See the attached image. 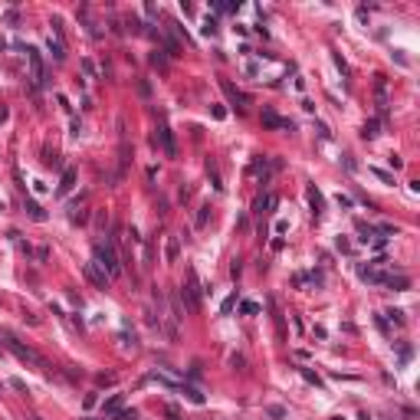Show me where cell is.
Returning a JSON list of instances; mask_svg holds the SVG:
<instances>
[{"instance_id": "cell-30", "label": "cell", "mask_w": 420, "mask_h": 420, "mask_svg": "<svg viewBox=\"0 0 420 420\" xmlns=\"http://www.w3.org/2000/svg\"><path fill=\"white\" fill-rule=\"evenodd\" d=\"M207 210H210V207H201V214H197V227H203V223H207Z\"/></svg>"}, {"instance_id": "cell-15", "label": "cell", "mask_w": 420, "mask_h": 420, "mask_svg": "<svg viewBox=\"0 0 420 420\" xmlns=\"http://www.w3.org/2000/svg\"><path fill=\"white\" fill-rule=\"evenodd\" d=\"M23 207H27V214H30L33 220H36V223H43V220H46V210H43V207H40L36 201H23Z\"/></svg>"}, {"instance_id": "cell-12", "label": "cell", "mask_w": 420, "mask_h": 420, "mask_svg": "<svg viewBox=\"0 0 420 420\" xmlns=\"http://www.w3.org/2000/svg\"><path fill=\"white\" fill-rule=\"evenodd\" d=\"M122 401H125V394H112L109 401L102 404V410H105V417H115V414L122 410Z\"/></svg>"}, {"instance_id": "cell-10", "label": "cell", "mask_w": 420, "mask_h": 420, "mask_svg": "<svg viewBox=\"0 0 420 420\" xmlns=\"http://www.w3.org/2000/svg\"><path fill=\"white\" fill-rule=\"evenodd\" d=\"M72 187H76V171H72V168H66V171H63V181H59V187H56V194H59V197H66Z\"/></svg>"}, {"instance_id": "cell-32", "label": "cell", "mask_w": 420, "mask_h": 420, "mask_svg": "<svg viewBox=\"0 0 420 420\" xmlns=\"http://www.w3.org/2000/svg\"><path fill=\"white\" fill-rule=\"evenodd\" d=\"M374 174H378V177H381V181H387V184H391V181H394V177H391V174H387V171H381V168H374Z\"/></svg>"}, {"instance_id": "cell-1", "label": "cell", "mask_w": 420, "mask_h": 420, "mask_svg": "<svg viewBox=\"0 0 420 420\" xmlns=\"http://www.w3.org/2000/svg\"><path fill=\"white\" fill-rule=\"evenodd\" d=\"M92 263L105 272L109 279H115V276L122 272V263H118V253L112 250V243H95V259Z\"/></svg>"}, {"instance_id": "cell-3", "label": "cell", "mask_w": 420, "mask_h": 420, "mask_svg": "<svg viewBox=\"0 0 420 420\" xmlns=\"http://www.w3.org/2000/svg\"><path fill=\"white\" fill-rule=\"evenodd\" d=\"M7 348H10V352L17 354V358H20V361H27V365H33V368H40V371H50V361H46V358H43L40 352H33V348H30V345H23V341H17V338H10V335H7Z\"/></svg>"}, {"instance_id": "cell-33", "label": "cell", "mask_w": 420, "mask_h": 420, "mask_svg": "<svg viewBox=\"0 0 420 420\" xmlns=\"http://www.w3.org/2000/svg\"><path fill=\"white\" fill-rule=\"evenodd\" d=\"M164 414H168V417H171V420H181V414H177V407H174V404L168 407V410H164Z\"/></svg>"}, {"instance_id": "cell-17", "label": "cell", "mask_w": 420, "mask_h": 420, "mask_svg": "<svg viewBox=\"0 0 420 420\" xmlns=\"http://www.w3.org/2000/svg\"><path fill=\"white\" fill-rule=\"evenodd\" d=\"M177 253H181V236H171V240H168V250H164V259H168V263H174Z\"/></svg>"}, {"instance_id": "cell-6", "label": "cell", "mask_w": 420, "mask_h": 420, "mask_svg": "<svg viewBox=\"0 0 420 420\" xmlns=\"http://www.w3.org/2000/svg\"><path fill=\"white\" fill-rule=\"evenodd\" d=\"M220 89H223V92H227V95L233 99V105H240V109H243V105H250V95L240 92V89H236V85H233L230 79H220Z\"/></svg>"}, {"instance_id": "cell-24", "label": "cell", "mask_w": 420, "mask_h": 420, "mask_svg": "<svg viewBox=\"0 0 420 420\" xmlns=\"http://www.w3.org/2000/svg\"><path fill=\"white\" fill-rule=\"evenodd\" d=\"M233 305H236V296H230V299H227V302L220 305V312H223V315H230V312H233Z\"/></svg>"}, {"instance_id": "cell-35", "label": "cell", "mask_w": 420, "mask_h": 420, "mask_svg": "<svg viewBox=\"0 0 420 420\" xmlns=\"http://www.w3.org/2000/svg\"><path fill=\"white\" fill-rule=\"evenodd\" d=\"M33 420H36V417H33Z\"/></svg>"}, {"instance_id": "cell-26", "label": "cell", "mask_w": 420, "mask_h": 420, "mask_svg": "<svg viewBox=\"0 0 420 420\" xmlns=\"http://www.w3.org/2000/svg\"><path fill=\"white\" fill-rule=\"evenodd\" d=\"M82 72H85V76H95V66H92V59H82Z\"/></svg>"}, {"instance_id": "cell-2", "label": "cell", "mask_w": 420, "mask_h": 420, "mask_svg": "<svg viewBox=\"0 0 420 420\" xmlns=\"http://www.w3.org/2000/svg\"><path fill=\"white\" fill-rule=\"evenodd\" d=\"M177 299H181V305L187 312H201V283H197V272L194 269H187V283L181 286Z\"/></svg>"}, {"instance_id": "cell-28", "label": "cell", "mask_w": 420, "mask_h": 420, "mask_svg": "<svg viewBox=\"0 0 420 420\" xmlns=\"http://www.w3.org/2000/svg\"><path fill=\"white\" fill-rule=\"evenodd\" d=\"M151 63H154V66H161V69H164V66H168V59H164V56H161V53H154V56H151Z\"/></svg>"}, {"instance_id": "cell-25", "label": "cell", "mask_w": 420, "mask_h": 420, "mask_svg": "<svg viewBox=\"0 0 420 420\" xmlns=\"http://www.w3.org/2000/svg\"><path fill=\"white\" fill-rule=\"evenodd\" d=\"M387 315H391V319H394V322H397V325H404V312H401V309H391V312H387Z\"/></svg>"}, {"instance_id": "cell-16", "label": "cell", "mask_w": 420, "mask_h": 420, "mask_svg": "<svg viewBox=\"0 0 420 420\" xmlns=\"http://www.w3.org/2000/svg\"><path fill=\"white\" fill-rule=\"evenodd\" d=\"M269 207H276V197H272V194H263V197H256V203H253L256 214H266Z\"/></svg>"}, {"instance_id": "cell-18", "label": "cell", "mask_w": 420, "mask_h": 420, "mask_svg": "<svg viewBox=\"0 0 420 420\" xmlns=\"http://www.w3.org/2000/svg\"><path fill=\"white\" fill-rule=\"evenodd\" d=\"M50 53H53V59H56V63H63V59H66V53H63V43H59V40H53V36H50Z\"/></svg>"}, {"instance_id": "cell-34", "label": "cell", "mask_w": 420, "mask_h": 420, "mask_svg": "<svg viewBox=\"0 0 420 420\" xmlns=\"http://www.w3.org/2000/svg\"><path fill=\"white\" fill-rule=\"evenodd\" d=\"M0 210H3V203H0Z\"/></svg>"}, {"instance_id": "cell-22", "label": "cell", "mask_w": 420, "mask_h": 420, "mask_svg": "<svg viewBox=\"0 0 420 420\" xmlns=\"http://www.w3.org/2000/svg\"><path fill=\"white\" fill-rule=\"evenodd\" d=\"M214 33H217V20L207 17V20H203V36H214Z\"/></svg>"}, {"instance_id": "cell-7", "label": "cell", "mask_w": 420, "mask_h": 420, "mask_svg": "<svg viewBox=\"0 0 420 420\" xmlns=\"http://www.w3.org/2000/svg\"><path fill=\"white\" fill-rule=\"evenodd\" d=\"M82 272H85V279H89L92 286H99V289H105V286H109V276L99 269L95 263H85V266H82Z\"/></svg>"}, {"instance_id": "cell-9", "label": "cell", "mask_w": 420, "mask_h": 420, "mask_svg": "<svg viewBox=\"0 0 420 420\" xmlns=\"http://www.w3.org/2000/svg\"><path fill=\"white\" fill-rule=\"evenodd\" d=\"M358 276H361L365 283L384 286V283H387V276H391V272H378V269H368V266H361V269H358Z\"/></svg>"}, {"instance_id": "cell-13", "label": "cell", "mask_w": 420, "mask_h": 420, "mask_svg": "<svg viewBox=\"0 0 420 420\" xmlns=\"http://www.w3.org/2000/svg\"><path fill=\"white\" fill-rule=\"evenodd\" d=\"M145 381H151V384H161V387H168V391H177V387H181V384H174V381L168 378V374H161V371H151Z\"/></svg>"}, {"instance_id": "cell-20", "label": "cell", "mask_w": 420, "mask_h": 420, "mask_svg": "<svg viewBox=\"0 0 420 420\" xmlns=\"http://www.w3.org/2000/svg\"><path fill=\"white\" fill-rule=\"evenodd\" d=\"M384 286H394V289H407L410 283H407V276H387V283H384Z\"/></svg>"}, {"instance_id": "cell-5", "label": "cell", "mask_w": 420, "mask_h": 420, "mask_svg": "<svg viewBox=\"0 0 420 420\" xmlns=\"http://www.w3.org/2000/svg\"><path fill=\"white\" fill-rule=\"evenodd\" d=\"M158 141H161V151L164 158H177V145H174V132L168 128V125H161L158 128Z\"/></svg>"}, {"instance_id": "cell-11", "label": "cell", "mask_w": 420, "mask_h": 420, "mask_svg": "<svg viewBox=\"0 0 420 420\" xmlns=\"http://www.w3.org/2000/svg\"><path fill=\"white\" fill-rule=\"evenodd\" d=\"M305 194H309L312 214H315V217H322V194H319V187H315V184H309V190H305Z\"/></svg>"}, {"instance_id": "cell-4", "label": "cell", "mask_w": 420, "mask_h": 420, "mask_svg": "<svg viewBox=\"0 0 420 420\" xmlns=\"http://www.w3.org/2000/svg\"><path fill=\"white\" fill-rule=\"evenodd\" d=\"M27 59H30V79H33V85L40 89L43 82H46V69H43V56L36 46H27Z\"/></svg>"}, {"instance_id": "cell-23", "label": "cell", "mask_w": 420, "mask_h": 420, "mask_svg": "<svg viewBox=\"0 0 420 420\" xmlns=\"http://www.w3.org/2000/svg\"><path fill=\"white\" fill-rule=\"evenodd\" d=\"M207 174H210V181H214V187L223 190V184H220V174H217V168H214V164H207Z\"/></svg>"}, {"instance_id": "cell-27", "label": "cell", "mask_w": 420, "mask_h": 420, "mask_svg": "<svg viewBox=\"0 0 420 420\" xmlns=\"http://www.w3.org/2000/svg\"><path fill=\"white\" fill-rule=\"evenodd\" d=\"M243 312H246V315H256L259 305H256V302H243Z\"/></svg>"}, {"instance_id": "cell-19", "label": "cell", "mask_w": 420, "mask_h": 420, "mask_svg": "<svg viewBox=\"0 0 420 420\" xmlns=\"http://www.w3.org/2000/svg\"><path fill=\"white\" fill-rule=\"evenodd\" d=\"M299 374H302V378L309 381V384H315V387H322V378H319V374H315L312 368H299Z\"/></svg>"}, {"instance_id": "cell-8", "label": "cell", "mask_w": 420, "mask_h": 420, "mask_svg": "<svg viewBox=\"0 0 420 420\" xmlns=\"http://www.w3.org/2000/svg\"><path fill=\"white\" fill-rule=\"evenodd\" d=\"M263 125H266V128H289V132H292V122H289V118H279V115L269 112V109H263Z\"/></svg>"}, {"instance_id": "cell-31", "label": "cell", "mask_w": 420, "mask_h": 420, "mask_svg": "<svg viewBox=\"0 0 420 420\" xmlns=\"http://www.w3.org/2000/svg\"><path fill=\"white\" fill-rule=\"evenodd\" d=\"M214 118H227V109H223V105H214Z\"/></svg>"}, {"instance_id": "cell-21", "label": "cell", "mask_w": 420, "mask_h": 420, "mask_svg": "<svg viewBox=\"0 0 420 420\" xmlns=\"http://www.w3.org/2000/svg\"><path fill=\"white\" fill-rule=\"evenodd\" d=\"M365 138H378V118H371V122H365V132H361Z\"/></svg>"}, {"instance_id": "cell-14", "label": "cell", "mask_w": 420, "mask_h": 420, "mask_svg": "<svg viewBox=\"0 0 420 420\" xmlns=\"http://www.w3.org/2000/svg\"><path fill=\"white\" fill-rule=\"evenodd\" d=\"M177 391H184V397H187L190 404H197V407H201L203 401H207V397H203V394L197 391V387H190V384H181V387H177Z\"/></svg>"}, {"instance_id": "cell-29", "label": "cell", "mask_w": 420, "mask_h": 420, "mask_svg": "<svg viewBox=\"0 0 420 420\" xmlns=\"http://www.w3.org/2000/svg\"><path fill=\"white\" fill-rule=\"evenodd\" d=\"M115 417H118V420H135V410H118Z\"/></svg>"}]
</instances>
